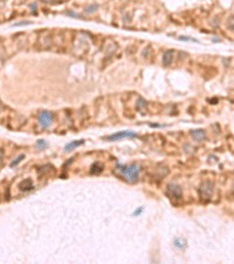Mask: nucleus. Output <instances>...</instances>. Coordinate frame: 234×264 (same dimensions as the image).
I'll list each match as a JSON object with an SVG mask.
<instances>
[{"label":"nucleus","mask_w":234,"mask_h":264,"mask_svg":"<svg viewBox=\"0 0 234 264\" xmlns=\"http://www.w3.org/2000/svg\"><path fill=\"white\" fill-rule=\"evenodd\" d=\"M102 169H103V165L102 163H98V162H95L90 168V173L91 174H97V173H101L102 172Z\"/></svg>","instance_id":"12"},{"label":"nucleus","mask_w":234,"mask_h":264,"mask_svg":"<svg viewBox=\"0 0 234 264\" xmlns=\"http://www.w3.org/2000/svg\"><path fill=\"white\" fill-rule=\"evenodd\" d=\"M66 14L69 15V16H73V18H81V15L76 14V13H74V12H67Z\"/></svg>","instance_id":"20"},{"label":"nucleus","mask_w":234,"mask_h":264,"mask_svg":"<svg viewBox=\"0 0 234 264\" xmlns=\"http://www.w3.org/2000/svg\"><path fill=\"white\" fill-rule=\"evenodd\" d=\"M35 147H37L38 149H41V150H42V149H46V148L48 147V143L46 142L45 140H38L37 143H35Z\"/></svg>","instance_id":"15"},{"label":"nucleus","mask_w":234,"mask_h":264,"mask_svg":"<svg viewBox=\"0 0 234 264\" xmlns=\"http://www.w3.org/2000/svg\"><path fill=\"white\" fill-rule=\"evenodd\" d=\"M53 122V114L47 112V110H44L38 115V123L41 128L47 129L51 127Z\"/></svg>","instance_id":"2"},{"label":"nucleus","mask_w":234,"mask_h":264,"mask_svg":"<svg viewBox=\"0 0 234 264\" xmlns=\"http://www.w3.org/2000/svg\"><path fill=\"white\" fill-rule=\"evenodd\" d=\"M166 195L171 200H180L183 196V190L181 187L176 184V183H170L166 189Z\"/></svg>","instance_id":"3"},{"label":"nucleus","mask_w":234,"mask_h":264,"mask_svg":"<svg viewBox=\"0 0 234 264\" xmlns=\"http://www.w3.org/2000/svg\"><path fill=\"white\" fill-rule=\"evenodd\" d=\"M143 211H144V208H143V207H138L136 210L132 212V216L137 217V216H139V215H141V214H142Z\"/></svg>","instance_id":"16"},{"label":"nucleus","mask_w":234,"mask_h":264,"mask_svg":"<svg viewBox=\"0 0 234 264\" xmlns=\"http://www.w3.org/2000/svg\"><path fill=\"white\" fill-rule=\"evenodd\" d=\"M1 157H2V150L0 149V160H1Z\"/></svg>","instance_id":"22"},{"label":"nucleus","mask_w":234,"mask_h":264,"mask_svg":"<svg viewBox=\"0 0 234 264\" xmlns=\"http://www.w3.org/2000/svg\"><path fill=\"white\" fill-rule=\"evenodd\" d=\"M98 9V5L97 4H93V5H90V6H88V7L84 9V12L86 13H89V14H91V13H95L96 11Z\"/></svg>","instance_id":"14"},{"label":"nucleus","mask_w":234,"mask_h":264,"mask_svg":"<svg viewBox=\"0 0 234 264\" xmlns=\"http://www.w3.org/2000/svg\"><path fill=\"white\" fill-rule=\"evenodd\" d=\"M82 144H84V140H75V141H70L69 143L66 144V147H65V150H66V151L74 150L75 148L80 147V146H82Z\"/></svg>","instance_id":"9"},{"label":"nucleus","mask_w":234,"mask_h":264,"mask_svg":"<svg viewBox=\"0 0 234 264\" xmlns=\"http://www.w3.org/2000/svg\"><path fill=\"white\" fill-rule=\"evenodd\" d=\"M136 108L141 112L142 114H144V110L146 109V101L144 100V99L139 98L137 100V103H136Z\"/></svg>","instance_id":"10"},{"label":"nucleus","mask_w":234,"mask_h":264,"mask_svg":"<svg viewBox=\"0 0 234 264\" xmlns=\"http://www.w3.org/2000/svg\"><path fill=\"white\" fill-rule=\"evenodd\" d=\"M117 172L120 173L122 177L129 183H135L137 182L139 174H141V166L138 163H131L128 166L124 165H117Z\"/></svg>","instance_id":"1"},{"label":"nucleus","mask_w":234,"mask_h":264,"mask_svg":"<svg viewBox=\"0 0 234 264\" xmlns=\"http://www.w3.org/2000/svg\"><path fill=\"white\" fill-rule=\"evenodd\" d=\"M174 247L177 248V249H184V248H186V241L185 240H183L181 237H178V238H176L173 242Z\"/></svg>","instance_id":"11"},{"label":"nucleus","mask_w":234,"mask_h":264,"mask_svg":"<svg viewBox=\"0 0 234 264\" xmlns=\"http://www.w3.org/2000/svg\"><path fill=\"white\" fill-rule=\"evenodd\" d=\"M23 158H25V155H23V154H20L19 156H16V157H15L14 160H13V161L9 163V167H11V168L16 167L18 165H19V163H20V162H21V161H23Z\"/></svg>","instance_id":"13"},{"label":"nucleus","mask_w":234,"mask_h":264,"mask_svg":"<svg viewBox=\"0 0 234 264\" xmlns=\"http://www.w3.org/2000/svg\"><path fill=\"white\" fill-rule=\"evenodd\" d=\"M179 40L180 41H194V42H199L198 40H196V39H193V38H190V37H179Z\"/></svg>","instance_id":"17"},{"label":"nucleus","mask_w":234,"mask_h":264,"mask_svg":"<svg viewBox=\"0 0 234 264\" xmlns=\"http://www.w3.org/2000/svg\"><path fill=\"white\" fill-rule=\"evenodd\" d=\"M30 11H32L33 13H35V12H37V8H38V5H37V2H33V4H30Z\"/></svg>","instance_id":"18"},{"label":"nucleus","mask_w":234,"mask_h":264,"mask_svg":"<svg viewBox=\"0 0 234 264\" xmlns=\"http://www.w3.org/2000/svg\"><path fill=\"white\" fill-rule=\"evenodd\" d=\"M4 5H5V2H4V1H2V0H0V8L2 7V6H4Z\"/></svg>","instance_id":"21"},{"label":"nucleus","mask_w":234,"mask_h":264,"mask_svg":"<svg viewBox=\"0 0 234 264\" xmlns=\"http://www.w3.org/2000/svg\"><path fill=\"white\" fill-rule=\"evenodd\" d=\"M27 25H30V21H21V23L14 24V26H27Z\"/></svg>","instance_id":"19"},{"label":"nucleus","mask_w":234,"mask_h":264,"mask_svg":"<svg viewBox=\"0 0 234 264\" xmlns=\"http://www.w3.org/2000/svg\"><path fill=\"white\" fill-rule=\"evenodd\" d=\"M34 188V186H33V182L30 179H26V180H23L19 183V189L20 190H23V191H28V190H32V189Z\"/></svg>","instance_id":"8"},{"label":"nucleus","mask_w":234,"mask_h":264,"mask_svg":"<svg viewBox=\"0 0 234 264\" xmlns=\"http://www.w3.org/2000/svg\"><path fill=\"white\" fill-rule=\"evenodd\" d=\"M191 136H192V139L197 141V142H201L203 140H205V137H206V134H205V132L203 129H194V130H192L191 132Z\"/></svg>","instance_id":"6"},{"label":"nucleus","mask_w":234,"mask_h":264,"mask_svg":"<svg viewBox=\"0 0 234 264\" xmlns=\"http://www.w3.org/2000/svg\"><path fill=\"white\" fill-rule=\"evenodd\" d=\"M173 56H174L173 51H171V49L166 51V52L164 53V55H163V65H164L165 67H169V66L172 63V61H173Z\"/></svg>","instance_id":"7"},{"label":"nucleus","mask_w":234,"mask_h":264,"mask_svg":"<svg viewBox=\"0 0 234 264\" xmlns=\"http://www.w3.org/2000/svg\"><path fill=\"white\" fill-rule=\"evenodd\" d=\"M0 110H1V103H0Z\"/></svg>","instance_id":"23"},{"label":"nucleus","mask_w":234,"mask_h":264,"mask_svg":"<svg viewBox=\"0 0 234 264\" xmlns=\"http://www.w3.org/2000/svg\"><path fill=\"white\" fill-rule=\"evenodd\" d=\"M213 194V183L210 181H206L200 187V195L205 198H210Z\"/></svg>","instance_id":"5"},{"label":"nucleus","mask_w":234,"mask_h":264,"mask_svg":"<svg viewBox=\"0 0 234 264\" xmlns=\"http://www.w3.org/2000/svg\"><path fill=\"white\" fill-rule=\"evenodd\" d=\"M136 132H132V130H122V132H117L115 134H111V135L107 136L106 139L108 141H120L122 139H127V137H137Z\"/></svg>","instance_id":"4"}]
</instances>
